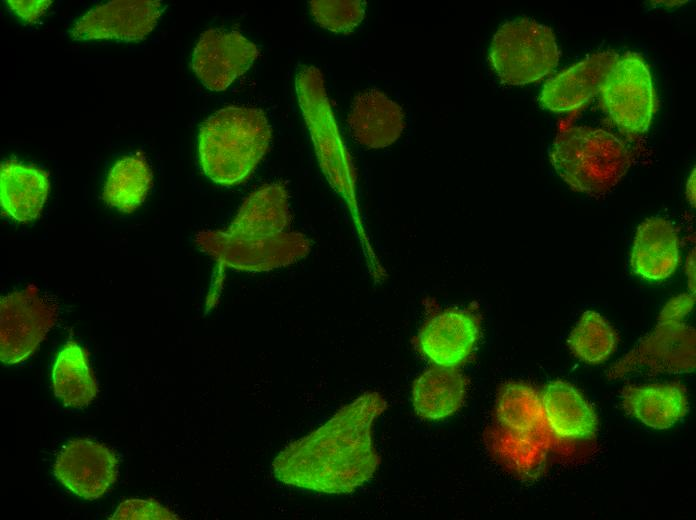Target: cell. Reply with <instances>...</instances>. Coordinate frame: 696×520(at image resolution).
Wrapping results in <instances>:
<instances>
[{
    "instance_id": "cell-1",
    "label": "cell",
    "mask_w": 696,
    "mask_h": 520,
    "mask_svg": "<svg viewBox=\"0 0 696 520\" xmlns=\"http://www.w3.org/2000/svg\"><path fill=\"white\" fill-rule=\"evenodd\" d=\"M385 408L379 393L365 392L317 430L285 447L272 463L275 478L320 493L353 492L380 463L371 428Z\"/></svg>"
},
{
    "instance_id": "cell-2",
    "label": "cell",
    "mask_w": 696,
    "mask_h": 520,
    "mask_svg": "<svg viewBox=\"0 0 696 520\" xmlns=\"http://www.w3.org/2000/svg\"><path fill=\"white\" fill-rule=\"evenodd\" d=\"M271 137V127L262 110L245 106L224 107L200 126L198 156L201 169L216 184H239L266 154Z\"/></svg>"
},
{
    "instance_id": "cell-3",
    "label": "cell",
    "mask_w": 696,
    "mask_h": 520,
    "mask_svg": "<svg viewBox=\"0 0 696 520\" xmlns=\"http://www.w3.org/2000/svg\"><path fill=\"white\" fill-rule=\"evenodd\" d=\"M552 166L573 190L600 196L613 189L628 171L632 155L617 136L603 129L569 126L556 135Z\"/></svg>"
},
{
    "instance_id": "cell-4",
    "label": "cell",
    "mask_w": 696,
    "mask_h": 520,
    "mask_svg": "<svg viewBox=\"0 0 696 520\" xmlns=\"http://www.w3.org/2000/svg\"><path fill=\"white\" fill-rule=\"evenodd\" d=\"M295 89L321 170L330 186L346 202L363 239L362 243L367 246L370 260L374 263L376 257L365 240L358 216L354 168L332 113L320 70L309 65L298 68Z\"/></svg>"
},
{
    "instance_id": "cell-5",
    "label": "cell",
    "mask_w": 696,
    "mask_h": 520,
    "mask_svg": "<svg viewBox=\"0 0 696 520\" xmlns=\"http://www.w3.org/2000/svg\"><path fill=\"white\" fill-rule=\"evenodd\" d=\"M560 57L554 32L529 18L504 23L494 34L490 63L500 81L525 85L549 74Z\"/></svg>"
},
{
    "instance_id": "cell-6",
    "label": "cell",
    "mask_w": 696,
    "mask_h": 520,
    "mask_svg": "<svg viewBox=\"0 0 696 520\" xmlns=\"http://www.w3.org/2000/svg\"><path fill=\"white\" fill-rule=\"evenodd\" d=\"M195 242L221 267L250 272L290 265L310 251L307 237L285 231L252 237L235 236L225 230L203 231L197 234Z\"/></svg>"
},
{
    "instance_id": "cell-7",
    "label": "cell",
    "mask_w": 696,
    "mask_h": 520,
    "mask_svg": "<svg viewBox=\"0 0 696 520\" xmlns=\"http://www.w3.org/2000/svg\"><path fill=\"white\" fill-rule=\"evenodd\" d=\"M600 92L606 111L619 128L633 135L648 130L656 97L649 67L640 55L626 52L618 56Z\"/></svg>"
},
{
    "instance_id": "cell-8",
    "label": "cell",
    "mask_w": 696,
    "mask_h": 520,
    "mask_svg": "<svg viewBox=\"0 0 696 520\" xmlns=\"http://www.w3.org/2000/svg\"><path fill=\"white\" fill-rule=\"evenodd\" d=\"M56 318V308L44 300L34 286L1 297V362L15 365L30 357Z\"/></svg>"
},
{
    "instance_id": "cell-9",
    "label": "cell",
    "mask_w": 696,
    "mask_h": 520,
    "mask_svg": "<svg viewBox=\"0 0 696 520\" xmlns=\"http://www.w3.org/2000/svg\"><path fill=\"white\" fill-rule=\"evenodd\" d=\"M165 6L157 0H113L83 14L69 31L75 41L139 42L157 25Z\"/></svg>"
},
{
    "instance_id": "cell-10",
    "label": "cell",
    "mask_w": 696,
    "mask_h": 520,
    "mask_svg": "<svg viewBox=\"0 0 696 520\" xmlns=\"http://www.w3.org/2000/svg\"><path fill=\"white\" fill-rule=\"evenodd\" d=\"M695 368V330L680 323H659L609 371L612 378L636 370L684 373Z\"/></svg>"
},
{
    "instance_id": "cell-11",
    "label": "cell",
    "mask_w": 696,
    "mask_h": 520,
    "mask_svg": "<svg viewBox=\"0 0 696 520\" xmlns=\"http://www.w3.org/2000/svg\"><path fill=\"white\" fill-rule=\"evenodd\" d=\"M258 55L257 46L240 32L208 29L195 45L191 67L208 90L220 92L248 71Z\"/></svg>"
},
{
    "instance_id": "cell-12",
    "label": "cell",
    "mask_w": 696,
    "mask_h": 520,
    "mask_svg": "<svg viewBox=\"0 0 696 520\" xmlns=\"http://www.w3.org/2000/svg\"><path fill=\"white\" fill-rule=\"evenodd\" d=\"M53 472L72 494L85 500H96L116 482L118 460L103 443L76 438L59 451Z\"/></svg>"
},
{
    "instance_id": "cell-13",
    "label": "cell",
    "mask_w": 696,
    "mask_h": 520,
    "mask_svg": "<svg viewBox=\"0 0 696 520\" xmlns=\"http://www.w3.org/2000/svg\"><path fill=\"white\" fill-rule=\"evenodd\" d=\"M618 56L613 51H601L562 71L543 86L539 97L541 105L554 112L581 107L601 90Z\"/></svg>"
},
{
    "instance_id": "cell-14",
    "label": "cell",
    "mask_w": 696,
    "mask_h": 520,
    "mask_svg": "<svg viewBox=\"0 0 696 520\" xmlns=\"http://www.w3.org/2000/svg\"><path fill=\"white\" fill-rule=\"evenodd\" d=\"M479 336V323L468 311L450 309L431 318L419 333L423 354L435 365L457 367L463 363Z\"/></svg>"
},
{
    "instance_id": "cell-15",
    "label": "cell",
    "mask_w": 696,
    "mask_h": 520,
    "mask_svg": "<svg viewBox=\"0 0 696 520\" xmlns=\"http://www.w3.org/2000/svg\"><path fill=\"white\" fill-rule=\"evenodd\" d=\"M347 124L353 139L369 149L390 146L401 136L405 127L401 107L375 89L355 96Z\"/></svg>"
},
{
    "instance_id": "cell-16",
    "label": "cell",
    "mask_w": 696,
    "mask_h": 520,
    "mask_svg": "<svg viewBox=\"0 0 696 520\" xmlns=\"http://www.w3.org/2000/svg\"><path fill=\"white\" fill-rule=\"evenodd\" d=\"M679 263V240L673 224L651 217L637 228L630 255L633 272L648 281L671 276Z\"/></svg>"
},
{
    "instance_id": "cell-17",
    "label": "cell",
    "mask_w": 696,
    "mask_h": 520,
    "mask_svg": "<svg viewBox=\"0 0 696 520\" xmlns=\"http://www.w3.org/2000/svg\"><path fill=\"white\" fill-rule=\"evenodd\" d=\"M46 172L16 160L0 167V202L3 212L21 223L38 218L49 193Z\"/></svg>"
},
{
    "instance_id": "cell-18",
    "label": "cell",
    "mask_w": 696,
    "mask_h": 520,
    "mask_svg": "<svg viewBox=\"0 0 696 520\" xmlns=\"http://www.w3.org/2000/svg\"><path fill=\"white\" fill-rule=\"evenodd\" d=\"M289 220L288 194L281 184H271L243 202L225 231L243 237L274 235L285 231Z\"/></svg>"
},
{
    "instance_id": "cell-19",
    "label": "cell",
    "mask_w": 696,
    "mask_h": 520,
    "mask_svg": "<svg viewBox=\"0 0 696 520\" xmlns=\"http://www.w3.org/2000/svg\"><path fill=\"white\" fill-rule=\"evenodd\" d=\"M465 392V377L456 367L435 365L424 371L414 381L413 406L422 418L443 419L461 407Z\"/></svg>"
},
{
    "instance_id": "cell-20",
    "label": "cell",
    "mask_w": 696,
    "mask_h": 520,
    "mask_svg": "<svg viewBox=\"0 0 696 520\" xmlns=\"http://www.w3.org/2000/svg\"><path fill=\"white\" fill-rule=\"evenodd\" d=\"M544 418L550 428L565 438H587L597 429V417L581 394L570 384L555 381L541 396Z\"/></svg>"
},
{
    "instance_id": "cell-21",
    "label": "cell",
    "mask_w": 696,
    "mask_h": 520,
    "mask_svg": "<svg viewBox=\"0 0 696 520\" xmlns=\"http://www.w3.org/2000/svg\"><path fill=\"white\" fill-rule=\"evenodd\" d=\"M622 403L630 414L654 429L671 427L687 411L685 389L676 383L626 386Z\"/></svg>"
},
{
    "instance_id": "cell-22",
    "label": "cell",
    "mask_w": 696,
    "mask_h": 520,
    "mask_svg": "<svg viewBox=\"0 0 696 520\" xmlns=\"http://www.w3.org/2000/svg\"><path fill=\"white\" fill-rule=\"evenodd\" d=\"M55 396L66 407L89 405L98 394V387L89 367L85 350L70 340L59 351L52 369Z\"/></svg>"
},
{
    "instance_id": "cell-23",
    "label": "cell",
    "mask_w": 696,
    "mask_h": 520,
    "mask_svg": "<svg viewBox=\"0 0 696 520\" xmlns=\"http://www.w3.org/2000/svg\"><path fill=\"white\" fill-rule=\"evenodd\" d=\"M152 183L145 158L126 156L111 168L102 191L104 202L122 213H131L144 202Z\"/></svg>"
},
{
    "instance_id": "cell-24",
    "label": "cell",
    "mask_w": 696,
    "mask_h": 520,
    "mask_svg": "<svg viewBox=\"0 0 696 520\" xmlns=\"http://www.w3.org/2000/svg\"><path fill=\"white\" fill-rule=\"evenodd\" d=\"M496 413L506 427L521 433L536 430L545 420L538 394L522 383H508L501 389Z\"/></svg>"
},
{
    "instance_id": "cell-25",
    "label": "cell",
    "mask_w": 696,
    "mask_h": 520,
    "mask_svg": "<svg viewBox=\"0 0 696 520\" xmlns=\"http://www.w3.org/2000/svg\"><path fill=\"white\" fill-rule=\"evenodd\" d=\"M617 336L606 319L595 311H585L568 338L572 353L587 363H600L615 350Z\"/></svg>"
},
{
    "instance_id": "cell-26",
    "label": "cell",
    "mask_w": 696,
    "mask_h": 520,
    "mask_svg": "<svg viewBox=\"0 0 696 520\" xmlns=\"http://www.w3.org/2000/svg\"><path fill=\"white\" fill-rule=\"evenodd\" d=\"M310 13L322 28L334 33H351L365 16V1L314 0L309 2Z\"/></svg>"
},
{
    "instance_id": "cell-27",
    "label": "cell",
    "mask_w": 696,
    "mask_h": 520,
    "mask_svg": "<svg viewBox=\"0 0 696 520\" xmlns=\"http://www.w3.org/2000/svg\"><path fill=\"white\" fill-rule=\"evenodd\" d=\"M110 519L148 520L178 519V517L168 508L152 499H128L118 505Z\"/></svg>"
},
{
    "instance_id": "cell-28",
    "label": "cell",
    "mask_w": 696,
    "mask_h": 520,
    "mask_svg": "<svg viewBox=\"0 0 696 520\" xmlns=\"http://www.w3.org/2000/svg\"><path fill=\"white\" fill-rule=\"evenodd\" d=\"M695 302L694 293L680 294L670 299L659 315V323H680L692 310Z\"/></svg>"
},
{
    "instance_id": "cell-29",
    "label": "cell",
    "mask_w": 696,
    "mask_h": 520,
    "mask_svg": "<svg viewBox=\"0 0 696 520\" xmlns=\"http://www.w3.org/2000/svg\"><path fill=\"white\" fill-rule=\"evenodd\" d=\"M6 3L19 18L32 23L45 13L52 2L49 0H9Z\"/></svg>"
},
{
    "instance_id": "cell-30",
    "label": "cell",
    "mask_w": 696,
    "mask_h": 520,
    "mask_svg": "<svg viewBox=\"0 0 696 520\" xmlns=\"http://www.w3.org/2000/svg\"><path fill=\"white\" fill-rule=\"evenodd\" d=\"M685 272L691 293H695V252L692 250L686 260Z\"/></svg>"
},
{
    "instance_id": "cell-31",
    "label": "cell",
    "mask_w": 696,
    "mask_h": 520,
    "mask_svg": "<svg viewBox=\"0 0 696 520\" xmlns=\"http://www.w3.org/2000/svg\"><path fill=\"white\" fill-rule=\"evenodd\" d=\"M686 197L692 207L695 206V168L686 183Z\"/></svg>"
}]
</instances>
